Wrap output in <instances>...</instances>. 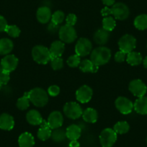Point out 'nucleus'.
<instances>
[{
	"mask_svg": "<svg viewBox=\"0 0 147 147\" xmlns=\"http://www.w3.org/2000/svg\"><path fill=\"white\" fill-rule=\"evenodd\" d=\"M112 53L110 49L105 46H99L92 51L90 60L97 66H102L109 62L111 59Z\"/></svg>",
	"mask_w": 147,
	"mask_h": 147,
	"instance_id": "f257e3e1",
	"label": "nucleus"
},
{
	"mask_svg": "<svg viewBox=\"0 0 147 147\" xmlns=\"http://www.w3.org/2000/svg\"><path fill=\"white\" fill-rule=\"evenodd\" d=\"M29 100L36 107H44L49 102V94L43 89L36 87L29 91Z\"/></svg>",
	"mask_w": 147,
	"mask_h": 147,
	"instance_id": "f03ea898",
	"label": "nucleus"
},
{
	"mask_svg": "<svg viewBox=\"0 0 147 147\" xmlns=\"http://www.w3.org/2000/svg\"><path fill=\"white\" fill-rule=\"evenodd\" d=\"M32 57L39 64H46L51 59L50 51L48 48L41 45L34 46L32 49Z\"/></svg>",
	"mask_w": 147,
	"mask_h": 147,
	"instance_id": "7ed1b4c3",
	"label": "nucleus"
},
{
	"mask_svg": "<svg viewBox=\"0 0 147 147\" xmlns=\"http://www.w3.org/2000/svg\"><path fill=\"white\" fill-rule=\"evenodd\" d=\"M59 36L60 40L63 43H71L75 41L77 39V33L73 26H70L66 24L60 27L59 30Z\"/></svg>",
	"mask_w": 147,
	"mask_h": 147,
	"instance_id": "20e7f679",
	"label": "nucleus"
},
{
	"mask_svg": "<svg viewBox=\"0 0 147 147\" xmlns=\"http://www.w3.org/2000/svg\"><path fill=\"white\" fill-rule=\"evenodd\" d=\"M63 113L67 118L77 120L82 115L83 110L81 106L75 102H69L63 106Z\"/></svg>",
	"mask_w": 147,
	"mask_h": 147,
	"instance_id": "39448f33",
	"label": "nucleus"
},
{
	"mask_svg": "<svg viewBox=\"0 0 147 147\" xmlns=\"http://www.w3.org/2000/svg\"><path fill=\"white\" fill-rule=\"evenodd\" d=\"M118 136L113 129L105 128L100 134V142L102 147H112L116 142Z\"/></svg>",
	"mask_w": 147,
	"mask_h": 147,
	"instance_id": "423d86ee",
	"label": "nucleus"
},
{
	"mask_svg": "<svg viewBox=\"0 0 147 147\" xmlns=\"http://www.w3.org/2000/svg\"><path fill=\"white\" fill-rule=\"evenodd\" d=\"M118 47L120 51L127 53L134 51L136 47V39L133 35L125 34L118 40Z\"/></svg>",
	"mask_w": 147,
	"mask_h": 147,
	"instance_id": "0eeeda50",
	"label": "nucleus"
},
{
	"mask_svg": "<svg viewBox=\"0 0 147 147\" xmlns=\"http://www.w3.org/2000/svg\"><path fill=\"white\" fill-rule=\"evenodd\" d=\"M110 9H111V15L114 17L115 19L118 20H125L129 17V8L125 4L122 2L115 3Z\"/></svg>",
	"mask_w": 147,
	"mask_h": 147,
	"instance_id": "6e6552de",
	"label": "nucleus"
},
{
	"mask_svg": "<svg viewBox=\"0 0 147 147\" xmlns=\"http://www.w3.org/2000/svg\"><path fill=\"white\" fill-rule=\"evenodd\" d=\"M92 49V44L88 38H81L78 40L75 46L76 54L80 56V57L88 56L91 53Z\"/></svg>",
	"mask_w": 147,
	"mask_h": 147,
	"instance_id": "1a4fd4ad",
	"label": "nucleus"
},
{
	"mask_svg": "<svg viewBox=\"0 0 147 147\" xmlns=\"http://www.w3.org/2000/svg\"><path fill=\"white\" fill-rule=\"evenodd\" d=\"M115 105L117 110L123 115L130 114L134 110V103L125 97H118L115 100Z\"/></svg>",
	"mask_w": 147,
	"mask_h": 147,
	"instance_id": "9d476101",
	"label": "nucleus"
},
{
	"mask_svg": "<svg viewBox=\"0 0 147 147\" xmlns=\"http://www.w3.org/2000/svg\"><path fill=\"white\" fill-rule=\"evenodd\" d=\"M128 89H129V91L138 98L145 96L147 92V87L145 83L138 79L132 80L129 83Z\"/></svg>",
	"mask_w": 147,
	"mask_h": 147,
	"instance_id": "9b49d317",
	"label": "nucleus"
},
{
	"mask_svg": "<svg viewBox=\"0 0 147 147\" xmlns=\"http://www.w3.org/2000/svg\"><path fill=\"white\" fill-rule=\"evenodd\" d=\"M19 60L15 55L8 54L2 59L0 65L2 66V70L10 73L16 69Z\"/></svg>",
	"mask_w": 147,
	"mask_h": 147,
	"instance_id": "f8f14e48",
	"label": "nucleus"
},
{
	"mask_svg": "<svg viewBox=\"0 0 147 147\" xmlns=\"http://www.w3.org/2000/svg\"><path fill=\"white\" fill-rule=\"evenodd\" d=\"M92 95V89L88 85H82L76 92V98L81 103L89 102L91 100Z\"/></svg>",
	"mask_w": 147,
	"mask_h": 147,
	"instance_id": "ddd939ff",
	"label": "nucleus"
},
{
	"mask_svg": "<svg viewBox=\"0 0 147 147\" xmlns=\"http://www.w3.org/2000/svg\"><path fill=\"white\" fill-rule=\"evenodd\" d=\"M47 122L51 130L61 128L63 123V115L59 111H53L49 115Z\"/></svg>",
	"mask_w": 147,
	"mask_h": 147,
	"instance_id": "4468645a",
	"label": "nucleus"
},
{
	"mask_svg": "<svg viewBox=\"0 0 147 147\" xmlns=\"http://www.w3.org/2000/svg\"><path fill=\"white\" fill-rule=\"evenodd\" d=\"M51 10L46 6L40 7L36 12V18L38 21L41 24H46L51 20Z\"/></svg>",
	"mask_w": 147,
	"mask_h": 147,
	"instance_id": "2eb2a0df",
	"label": "nucleus"
},
{
	"mask_svg": "<svg viewBox=\"0 0 147 147\" xmlns=\"http://www.w3.org/2000/svg\"><path fill=\"white\" fill-rule=\"evenodd\" d=\"M93 38L97 44L100 46H103V45L106 44L108 42L110 38V33L108 31L105 30L103 28H100L94 32Z\"/></svg>",
	"mask_w": 147,
	"mask_h": 147,
	"instance_id": "dca6fc26",
	"label": "nucleus"
},
{
	"mask_svg": "<svg viewBox=\"0 0 147 147\" xmlns=\"http://www.w3.org/2000/svg\"><path fill=\"white\" fill-rule=\"evenodd\" d=\"M15 126V120L12 115L3 113L0 115V128L5 131H11Z\"/></svg>",
	"mask_w": 147,
	"mask_h": 147,
	"instance_id": "f3484780",
	"label": "nucleus"
},
{
	"mask_svg": "<svg viewBox=\"0 0 147 147\" xmlns=\"http://www.w3.org/2000/svg\"><path fill=\"white\" fill-rule=\"evenodd\" d=\"M40 125V127L38 129V134H37L38 138L43 141L49 139L51 137L52 131L50 128V127L49 126L48 122L45 121V120H43Z\"/></svg>",
	"mask_w": 147,
	"mask_h": 147,
	"instance_id": "a211bd4d",
	"label": "nucleus"
},
{
	"mask_svg": "<svg viewBox=\"0 0 147 147\" xmlns=\"http://www.w3.org/2000/svg\"><path fill=\"white\" fill-rule=\"evenodd\" d=\"M51 58L61 57L65 51L64 43L61 40H56L53 42L49 49Z\"/></svg>",
	"mask_w": 147,
	"mask_h": 147,
	"instance_id": "6ab92c4d",
	"label": "nucleus"
},
{
	"mask_svg": "<svg viewBox=\"0 0 147 147\" xmlns=\"http://www.w3.org/2000/svg\"><path fill=\"white\" fill-rule=\"evenodd\" d=\"M26 120L29 124L32 125H40L43 118L40 113L36 110H30L26 114Z\"/></svg>",
	"mask_w": 147,
	"mask_h": 147,
	"instance_id": "aec40b11",
	"label": "nucleus"
},
{
	"mask_svg": "<svg viewBox=\"0 0 147 147\" xmlns=\"http://www.w3.org/2000/svg\"><path fill=\"white\" fill-rule=\"evenodd\" d=\"M18 144L20 147H33L35 138L30 133H22L18 138Z\"/></svg>",
	"mask_w": 147,
	"mask_h": 147,
	"instance_id": "412c9836",
	"label": "nucleus"
},
{
	"mask_svg": "<svg viewBox=\"0 0 147 147\" xmlns=\"http://www.w3.org/2000/svg\"><path fill=\"white\" fill-rule=\"evenodd\" d=\"M134 109L140 115H147V97H138L134 102Z\"/></svg>",
	"mask_w": 147,
	"mask_h": 147,
	"instance_id": "4be33fe9",
	"label": "nucleus"
},
{
	"mask_svg": "<svg viewBox=\"0 0 147 147\" xmlns=\"http://www.w3.org/2000/svg\"><path fill=\"white\" fill-rule=\"evenodd\" d=\"M81 128L76 124H72L69 125L66 130V138H68L71 141L79 139L81 136Z\"/></svg>",
	"mask_w": 147,
	"mask_h": 147,
	"instance_id": "5701e85b",
	"label": "nucleus"
},
{
	"mask_svg": "<svg viewBox=\"0 0 147 147\" xmlns=\"http://www.w3.org/2000/svg\"><path fill=\"white\" fill-rule=\"evenodd\" d=\"M82 118L85 122L94 123L97 122V118H98V113L95 109L88 107L84 111H83Z\"/></svg>",
	"mask_w": 147,
	"mask_h": 147,
	"instance_id": "b1692460",
	"label": "nucleus"
},
{
	"mask_svg": "<svg viewBox=\"0 0 147 147\" xmlns=\"http://www.w3.org/2000/svg\"><path fill=\"white\" fill-rule=\"evenodd\" d=\"M13 48V42L10 39H0V55H8L12 52Z\"/></svg>",
	"mask_w": 147,
	"mask_h": 147,
	"instance_id": "393cba45",
	"label": "nucleus"
},
{
	"mask_svg": "<svg viewBox=\"0 0 147 147\" xmlns=\"http://www.w3.org/2000/svg\"><path fill=\"white\" fill-rule=\"evenodd\" d=\"M127 54L126 61L131 66H138L143 62L142 56L138 52L131 51Z\"/></svg>",
	"mask_w": 147,
	"mask_h": 147,
	"instance_id": "a878e982",
	"label": "nucleus"
},
{
	"mask_svg": "<svg viewBox=\"0 0 147 147\" xmlns=\"http://www.w3.org/2000/svg\"><path fill=\"white\" fill-rule=\"evenodd\" d=\"M134 26L139 30H144L147 29V15H139L134 20Z\"/></svg>",
	"mask_w": 147,
	"mask_h": 147,
	"instance_id": "bb28decb",
	"label": "nucleus"
},
{
	"mask_svg": "<svg viewBox=\"0 0 147 147\" xmlns=\"http://www.w3.org/2000/svg\"><path fill=\"white\" fill-rule=\"evenodd\" d=\"M116 26V21L113 17H105L102 20V28L105 30L110 32L115 29Z\"/></svg>",
	"mask_w": 147,
	"mask_h": 147,
	"instance_id": "cd10ccee",
	"label": "nucleus"
},
{
	"mask_svg": "<svg viewBox=\"0 0 147 147\" xmlns=\"http://www.w3.org/2000/svg\"><path fill=\"white\" fill-rule=\"evenodd\" d=\"M130 125L126 121H119L114 125L113 130L117 134H125L129 131Z\"/></svg>",
	"mask_w": 147,
	"mask_h": 147,
	"instance_id": "c85d7f7f",
	"label": "nucleus"
},
{
	"mask_svg": "<svg viewBox=\"0 0 147 147\" xmlns=\"http://www.w3.org/2000/svg\"><path fill=\"white\" fill-rule=\"evenodd\" d=\"M51 138L55 142H61L66 138V131L61 128H56L52 131Z\"/></svg>",
	"mask_w": 147,
	"mask_h": 147,
	"instance_id": "c756f323",
	"label": "nucleus"
},
{
	"mask_svg": "<svg viewBox=\"0 0 147 147\" xmlns=\"http://www.w3.org/2000/svg\"><path fill=\"white\" fill-rule=\"evenodd\" d=\"M30 102V101L29 100V97L24 94L23 97L19 98L17 101V107L20 110H27L29 107Z\"/></svg>",
	"mask_w": 147,
	"mask_h": 147,
	"instance_id": "7c9ffc66",
	"label": "nucleus"
},
{
	"mask_svg": "<svg viewBox=\"0 0 147 147\" xmlns=\"http://www.w3.org/2000/svg\"><path fill=\"white\" fill-rule=\"evenodd\" d=\"M65 19V15L62 11L57 10L52 14L51 22L56 25H60Z\"/></svg>",
	"mask_w": 147,
	"mask_h": 147,
	"instance_id": "2f4dec72",
	"label": "nucleus"
},
{
	"mask_svg": "<svg viewBox=\"0 0 147 147\" xmlns=\"http://www.w3.org/2000/svg\"><path fill=\"white\" fill-rule=\"evenodd\" d=\"M68 66H70L71 68H76L80 66V63H81V59H80V56H78L77 54L71 55L69 56V59L66 61Z\"/></svg>",
	"mask_w": 147,
	"mask_h": 147,
	"instance_id": "473e14b6",
	"label": "nucleus"
},
{
	"mask_svg": "<svg viewBox=\"0 0 147 147\" xmlns=\"http://www.w3.org/2000/svg\"><path fill=\"white\" fill-rule=\"evenodd\" d=\"M94 63H92L91 60L90 59H85V60H83L82 61H81L80 64V69L82 71L85 72H92V67Z\"/></svg>",
	"mask_w": 147,
	"mask_h": 147,
	"instance_id": "72a5a7b5",
	"label": "nucleus"
},
{
	"mask_svg": "<svg viewBox=\"0 0 147 147\" xmlns=\"http://www.w3.org/2000/svg\"><path fill=\"white\" fill-rule=\"evenodd\" d=\"M51 66L52 69L55 71L61 69L63 66V61L62 58H51Z\"/></svg>",
	"mask_w": 147,
	"mask_h": 147,
	"instance_id": "f704fd0d",
	"label": "nucleus"
},
{
	"mask_svg": "<svg viewBox=\"0 0 147 147\" xmlns=\"http://www.w3.org/2000/svg\"><path fill=\"white\" fill-rule=\"evenodd\" d=\"M5 32L12 38H18L20 35V29L16 25H8Z\"/></svg>",
	"mask_w": 147,
	"mask_h": 147,
	"instance_id": "c9c22d12",
	"label": "nucleus"
},
{
	"mask_svg": "<svg viewBox=\"0 0 147 147\" xmlns=\"http://www.w3.org/2000/svg\"><path fill=\"white\" fill-rule=\"evenodd\" d=\"M9 74L10 73L5 71H2L0 73V83L2 84V85H6L9 82V80H10Z\"/></svg>",
	"mask_w": 147,
	"mask_h": 147,
	"instance_id": "e433bc0d",
	"label": "nucleus"
},
{
	"mask_svg": "<svg viewBox=\"0 0 147 147\" xmlns=\"http://www.w3.org/2000/svg\"><path fill=\"white\" fill-rule=\"evenodd\" d=\"M47 92L51 97H56L60 93V88L57 85H52L49 87Z\"/></svg>",
	"mask_w": 147,
	"mask_h": 147,
	"instance_id": "4c0bfd02",
	"label": "nucleus"
},
{
	"mask_svg": "<svg viewBox=\"0 0 147 147\" xmlns=\"http://www.w3.org/2000/svg\"><path fill=\"white\" fill-rule=\"evenodd\" d=\"M77 18L76 16V15H74V14H69L66 18V25H70V26H74V25L77 23Z\"/></svg>",
	"mask_w": 147,
	"mask_h": 147,
	"instance_id": "58836bf2",
	"label": "nucleus"
},
{
	"mask_svg": "<svg viewBox=\"0 0 147 147\" xmlns=\"http://www.w3.org/2000/svg\"><path fill=\"white\" fill-rule=\"evenodd\" d=\"M126 53H124V52L119 51L116 52V53L115 54V61L118 63H122L126 59Z\"/></svg>",
	"mask_w": 147,
	"mask_h": 147,
	"instance_id": "ea45409f",
	"label": "nucleus"
},
{
	"mask_svg": "<svg viewBox=\"0 0 147 147\" xmlns=\"http://www.w3.org/2000/svg\"><path fill=\"white\" fill-rule=\"evenodd\" d=\"M8 26L7 20L3 16L0 15V32H4L6 30Z\"/></svg>",
	"mask_w": 147,
	"mask_h": 147,
	"instance_id": "a19ab883",
	"label": "nucleus"
},
{
	"mask_svg": "<svg viewBox=\"0 0 147 147\" xmlns=\"http://www.w3.org/2000/svg\"><path fill=\"white\" fill-rule=\"evenodd\" d=\"M60 29V27L59 25H56V24L53 23L52 22H51V23H49V26H48V30L50 32L52 33H55L56 32L59 30Z\"/></svg>",
	"mask_w": 147,
	"mask_h": 147,
	"instance_id": "79ce46f5",
	"label": "nucleus"
},
{
	"mask_svg": "<svg viewBox=\"0 0 147 147\" xmlns=\"http://www.w3.org/2000/svg\"><path fill=\"white\" fill-rule=\"evenodd\" d=\"M101 15H102L103 17H107L110 16L111 15V9L109 8L108 7H105L103 8L101 10Z\"/></svg>",
	"mask_w": 147,
	"mask_h": 147,
	"instance_id": "37998d69",
	"label": "nucleus"
},
{
	"mask_svg": "<svg viewBox=\"0 0 147 147\" xmlns=\"http://www.w3.org/2000/svg\"><path fill=\"white\" fill-rule=\"evenodd\" d=\"M102 3L105 5L106 7H112L115 4V0H102Z\"/></svg>",
	"mask_w": 147,
	"mask_h": 147,
	"instance_id": "c03bdc74",
	"label": "nucleus"
},
{
	"mask_svg": "<svg viewBox=\"0 0 147 147\" xmlns=\"http://www.w3.org/2000/svg\"><path fill=\"white\" fill-rule=\"evenodd\" d=\"M69 147H80V144L77 141V140L71 141L69 144Z\"/></svg>",
	"mask_w": 147,
	"mask_h": 147,
	"instance_id": "a18cd8bd",
	"label": "nucleus"
},
{
	"mask_svg": "<svg viewBox=\"0 0 147 147\" xmlns=\"http://www.w3.org/2000/svg\"><path fill=\"white\" fill-rule=\"evenodd\" d=\"M98 70H99V66H97V65L94 64V65H93V67H92V70L91 73H96V72H97Z\"/></svg>",
	"mask_w": 147,
	"mask_h": 147,
	"instance_id": "49530a36",
	"label": "nucleus"
},
{
	"mask_svg": "<svg viewBox=\"0 0 147 147\" xmlns=\"http://www.w3.org/2000/svg\"><path fill=\"white\" fill-rule=\"evenodd\" d=\"M143 64H144V66L147 69V56L144 58V59L143 60Z\"/></svg>",
	"mask_w": 147,
	"mask_h": 147,
	"instance_id": "de8ad7c7",
	"label": "nucleus"
},
{
	"mask_svg": "<svg viewBox=\"0 0 147 147\" xmlns=\"http://www.w3.org/2000/svg\"><path fill=\"white\" fill-rule=\"evenodd\" d=\"M2 71H3V70H2V66H1V65H0V73H1Z\"/></svg>",
	"mask_w": 147,
	"mask_h": 147,
	"instance_id": "09e8293b",
	"label": "nucleus"
},
{
	"mask_svg": "<svg viewBox=\"0 0 147 147\" xmlns=\"http://www.w3.org/2000/svg\"><path fill=\"white\" fill-rule=\"evenodd\" d=\"M2 84H1V83H0V90H1V88H2Z\"/></svg>",
	"mask_w": 147,
	"mask_h": 147,
	"instance_id": "8fccbe9b",
	"label": "nucleus"
},
{
	"mask_svg": "<svg viewBox=\"0 0 147 147\" xmlns=\"http://www.w3.org/2000/svg\"><path fill=\"white\" fill-rule=\"evenodd\" d=\"M146 144H147V138H146Z\"/></svg>",
	"mask_w": 147,
	"mask_h": 147,
	"instance_id": "3c124183",
	"label": "nucleus"
}]
</instances>
